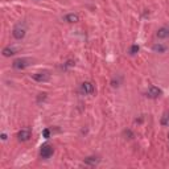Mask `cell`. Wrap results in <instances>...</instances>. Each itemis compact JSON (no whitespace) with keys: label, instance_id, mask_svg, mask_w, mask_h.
Here are the masks:
<instances>
[{"label":"cell","instance_id":"1","mask_svg":"<svg viewBox=\"0 0 169 169\" xmlns=\"http://www.w3.org/2000/svg\"><path fill=\"white\" fill-rule=\"evenodd\" d=\"M32 62H33V59H31V58H17L13 61L12 66H13V69H16V70H21V69L28 68L29 65H32Z\"/></svg>","mask_w":169,"mask_h":169},{"label":"cell","instance_id":"2","mask_svg":"<svg viewBox=\"0 0 169 169\" xmlns=\"http://www.w3.org/2000/svg\"><path fill=\"white\" fill-rule=\"evenodd\" d=\"M27 33V27H25V24H17V25L13 28V31H12V34H13V37L17 38V40H21L24 38V36H25Z\"/></svg>","mask_w":169,"mask_h":169},{"label":"cell","instance_id":"3","mask_svg":"<svg viewBox=\"0 0 169 169\" xmlns=\"http://www.w3.org/2000/svg\"><path fill=\"white\" fill-rule=\"evenodd\" d=\"M32 78L37 82H48L50 79V71L49 70H42L38 71V73H34L32 74Z\"/></svg>","mask_w":169,"mask_h":169},{"label":"cell","instance_id":"4","mask_svg":"<svg viewBox=\"0 0 169 169\" xmlns=\"http://www.w3.org/2000/svg\"><path fill=\"white\" fill-rule=\"evenodd\" d=\"M54 152V149L52 146H49V144H45V146H42L41 149H40V155H41V157L42 159H49L50 156L53 155Z\"/></svg>","mask_w":169,"mask_h":169},{"label":"cell","instance_id":"5","mask_svg":"<svg viewBox=\"0 0 169 169\" xmlns=\"http://www.w3.org/2000/svg\"><path fill=\"white\" fill-rule=\"evenodd\" d=\"M160 95H161V90L159 87H156V86H151L148 89V91H147V96L148 98H152V99L159 98Z\"/></svg>","mask_w":169,"mask_h":169},{"label":"cell","instance_id":"6","mask_svg":"<svg viewBox=\"0 0 169 169\" xmlns=\"http://www.w3.org/2000/svg\"><path fill=\"white\" fill-rule=\"evenodd\" d=\"M17 137H19L20 141H27V140H29V137H31V131L28 128H24L17 134Z\"/></svg>","mask_w":169,"mask_h":169},{"label":"cell","instance_id":"7","mask_svg":"<svg viewBox=\"0 0 169 169\" xmlns=\"http://www.w3.org/2000/svg\"><path fill=\"white\" fill-rule=\"evenodd\" d=\"M81 90L84 94H91L94 91V86H93V83H90V82H83L81 86Z\"/></svg>","mask_w":169,"mask_h":169},{"label":"cell","instance_id":"8","mask_svg":"<svg viewBox=\"0 0 169 169\" xmlns=\"http://www.w3.org/2000/svg\"><path fill=\"white\" fill-rule=\"evenodd\" d=\"M156 36H157L159 38H166L168 36H169V27H162L160 28L157 33H156Z\"/></svg>","mask_w":169,"mask_h":169},{"label":"cell","instance_id":"9","mask_svg":"<svg viewBox=\"0 0 169 169\" xmlns=\"http://www.w3.org/2000/svg\"><path fill=\"white\" fill-rule=\"evenodd\" d=\"M65 20L68 23H77V21H79V16L75 15V13H69L65 17Z\"/></svg>","mask_w":169,"mask_h":169},{"label":"cell","instance_id":"10","mask_svg":"<svg viewBox=\"0 0 169 169\" xmlns=\"http://www.w3.org/2000/svg\"><path fill=\"white\" fill-rule=\"evenodd\" d=\"M99 162V159L98 157H94V156H90V157H86L84 159V164L87 165H95Z\"/></svg>","mask_w":169,"mask_h":169},{"label":"cell","instance_id":"11","mask_svg":"<svg viewBox=\"0 0 169 169\" xmlns=\"http://www.w3.org/2000/svg\"><path fill=\"white\" fill-rule=\"evenodd\" d=\"M13 54H16V50L13 49V48L8 46V48H4L3 49V56L4 57H11V56H13Z\"/></svg>","mask_w":169,"mask_h":169},{"label":"cell","instance_id":"12","mask_svg":"<svg viewBox=\"0 0 169 169\" xmlns=\"http://www.w3.org/2000/svg\"><path fill=\"white\" fill-rule=\"evenodd\" d=\"M152 49H153L155 52H159V53H164V52L166 50V48H165L164 45H160V44H156V45H153V46H152Z\"/></svg>","mask_w":169,"mask_h":169},{"label":"cell","instance_id":"13","mask_svg":"<svg viewBox=\"0 0 169 169\" xmlns=\"http://www.w3.org/2000/svg\"><path fill=\"white\" fill-rule=\"evenodd\" d=\"M137 52H139V45H132L131 49H130V54H132V56H134V54H136Z\"/></svg>","mask_w":169,"mask_h":169},{"label":"cell","instance_id":"14","mask_svg":"<svg viewBox=\"0 0 169 169\" xmlns=\"http://www.w3.org/2000/svg\"><path fill=\"white\" fill-rule=\"evenodd\" d=\"M42 135H44V137H45V139H48V137L50 136V131H49V130H44V132H42Z\"/></svg>","mask_w":169,"mask_h":169},{"label":"cell","instance_id":"15","mask_svg":"<svg viewBox=\"0 0 169 169\" xmlns=\"http://www.w3.org/2000/svg\"><path fill=\"white\" fill-rule=\"evenodd\" d=\"M45 98H46V94H45V93H42V94H40V96H38V99H37V100H38V102H40L41 99H42V100H44Z\"/></svg>","mask_w":169,"mask_h":169},{"label":"cell","instance_id":"16","mask_svg":"<svg viewBox=\"0 0 169 169\" xmlns=\"http://www.w3.org/2000/svg\"><path fill=\"white\" fill-rule=\"evenodd\" d=\"M2 139H3V140H7V135L3 134V135H2Z\"/></svg>","mask_w":169,"mask_h":169},{"label":"cell","instance_id":"17","mask_svg":"<svg viewBox=\"0 0 169 169\" xmlns=\"http://www.w3.org/2000/svg\"><path fill=\"white\" fill-rule=\"evenodd\" d=\"M168 137H169V135H168Z\"/></svg>","mask_w":169,"mask_h":169}]
</instances>
